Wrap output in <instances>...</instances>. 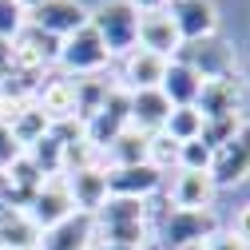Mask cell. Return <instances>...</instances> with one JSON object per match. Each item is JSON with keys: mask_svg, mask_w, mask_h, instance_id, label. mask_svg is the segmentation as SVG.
Returning a JSON list of instances; mask_svg holds the SVG:
<instances>
[{"mask_svg": "<svg viewBox=\"0 0 250 250\" xmlns=\"http://www.w3.org/2000/svg\"><path fill=\"white\" fill-rule=\"evenodd\" d=\"M91 234H96V214H68L64 223H56L40 234V246L36 250H87L91 246Z\"/></svg>", "mask_w": 250, "mask_h": 250, "instance_id": "obj_14", "label": "cell"}, {"mask_svg": "<svg viewBox=\"0 0 250 250\" xmlns=\"http://www.w3.org/2000/svg\"><path fill=\"white\" fill-rule=\"evenodd\" d=\"M199 87H203V76L191 64H183V60H167V72H163L159 91L171 100V107H195Z\"/></svg>", "mask_w": 250, "mask_h": 250, "instance_id": "obj_18", "label": "cell"}, {"mask_svg": "<svg viewBox=\"0 0 250 250\" xmlns=\"http://www.w3.org/2000/svg\"><path fill=\"white\" fill-rule=\"evenodd\" d=\"M100 214V234L111 246H139L147 238V223H143V199H111L96 210Z\"/></svg>", "mask_w": 250, "mask_h": 250, "instance_id": "obj_3", "label": "cell"}, {"mask_svg": "<svg viewBox=\"0 0 250 250\" xmlns=\"http://www.w3.org/2000/svg\"><path fill=\"white\" fill-rule=\"evenodd\" d=\"M0 246L4 250H36L40 230L32 227V218L24 210H4L0 214Z\"/></svg>", "mask_w": 250, "mask_h": 250, "instance_id": "obj_22", "label": "cell"}, {"mask_svg": "<svg viewBox=\"0 0 250 250\" xmlns=\"http://www.w3.org/2000/svg\"><path fill=\"white\" fill-rule=\"evenodd\" d=\"M96 147L87 143V135L83 139H76V143H68L64 147V171H83V167H96Z\"/></svg>", "mask_w": 250, "mask_h": 250, "instance_id": "obj_31", "label": "cell"}, {"mask_svg": "<svg viewBox=\"0 0 250 250\" xmlns=\"http://www.w3.org/2000/svg\"><path fill=\"white\" fill-rule=\"evenodd\" d=\"M107 195L111 199H147L163 187V171L151 163H135V167H107Z\"/></svg>", "mask_w": 250, "mask_h": 250, "instance_id": "obj_10", "label": "cell"}, {"mask_svg": "<svg viewBox=\"0 0 250 250\" xmlns=\"http://www.w3.org/2000/svg\"><path fill=\"white\" fill-rule=\"evenodd\" d=\"M250 175V123L242 127L210 155V183L214 187H234Z\"/></svg>", "mask_w": 250, "mask_h": 250, "instance_id": "obj_5", "label": "cell"}, {"mask_svg": "<svg viewBox=\"0 0 250 250\" xmlns=\"http://www.w3.org/2000/svg\"><path fill=\"white\" fill-rule=\"evenodd\" d=\"M199 131H203V115H199L195 107H171V115H167V123H163V135H167V139L191 143V139H199Z\"/></svg>", "mask_w": 250, "mask_h": 250, "instance_id": "obj_26", "label": "cell"}, {"mask_svg": "<svg viewBox=\"0 0 250 250\" xmlns=\"http://www.w3.org/2000/svg\"><path fill=\"white\" fill-rule=\"evenodd\" d=\"M242 127V115H218V119H203V131H199V143L214 155L234 131Z\"/></svg>", "mask_w": 250, "mask_h": 250, "instance_id": "obj_28", "label": "cell"}, {"mask_svg": "<svg viewBox=\"0 0 250 250\" xmlns=\"http://www.w3.org/2000/svg\"><path fill=\"white\" fill-rule=\"evenodd\" d=\"M24 155L36 163V171H40L44 179H52V175L64 171V143H60L52 131H48V135H40L32 147H24Z\"/></svg>", "mask_w": 250, "mask_h": 250, "instance_id": "obj_24", "label": "cell"}, {"mask_svg": "<svg viewBox=\"0 0 250 250\" xmlns=\"http://www.w3.org/2000/svg\"><path fill=\"white\" fill-rule=\"evenodd\" d=\"M68 195H72V207L80 214H96L104 203H107V179H104V167H83V171H68Z\"/></svg>", "mask_w": 250, "mask_h": 250, "instance_id": "obj_15", "label": "cell"}, {"mask_svg": "<svg viewBox=\"0 0 250 250\" xmlns=\"http://www.w3.org/2000/svg\"><path fill=\"white\" fill-rule=\"evenodd\" d=\"M175 60H183V64H191L203 80H223V76H234V56L223 40H195V44H183L175 52Z\"/></svg>", "mask_w": 250, "mask_h": 250, "instance_id": "obj_9", "label": "cell"}, {"mask_svg": "<svg viewBox=\"0 0 250 250\" xmlns=\"http://www.w3.org/2000/svg\"><path fill=\"white\" fill-rule=\"evenodd\" d=\"M0 250H4V246H0Z\"/></svg>", "mask_w": 250, "mask_h": 250, "instance_id": "obj_41", "label": "cell"}, {"mask_svg": "<svg viewBox=\"0 0 250 250\" xmlns=\"http://www.w3.org/2000/svg\"><path fill=\"white\" fill-rule=\"evenodd\" d=\"M171 20H175V32L183 44H195V40H210L218 32V8L214 0H171Z\"/></svg>", "mask_w": 250, "mask_h": 250, "instance_id": "obj_8", "label": "cell"}, {"mask_svg": "<svg viewBox=\"0 0 250 250\" xmlns=\"http://www.w3.org/2000/svg\"><path fill=\"white\" fill-rule=\"evenodd\" d=\"M87 24L104 40L107 56H127L131 48H139V12L127 0H107V4H100Z\"/></svg>", "mask_w": 250, "mask_h": 250, "instance_id": "obj_2", "label": "cell"}, {"mask_svg": "<svg viewBox=\"0 0 250 250\" xmlns=\"http://www.w3.org/2000/svg\"><path fill=\"white\" fill-rule=\"evenodd\" d=\"M179 167L183 171H210V151L191 139V143H179Z\"/></svg>", "mask_w": 250, "mask_h": 250, "instance_id": "obj_32", "label": "cell"}, {"mask_svg": "<svg viewBox=\"0 0 250 250\" xmlns=\"http://www.w3.org/2000/svg\"><path fill=\"white\" fill-rule=\"evenodd\" d=\"M28 24V12L16 4V0H0V40H16Z\"/></svg>", "mask_w": 250, "mask_h": 250, "instance_id": "obj_29", "label": "cell"}, {"mask_svg": "<svg viewBox=\"0 0 250 250\" xmlns=\"http://www.w3.org/2000/svg\"><path fill=\"white\" fill-rule=\"evenodd\" d=\"M167 72V60L163 56H151L143 48H131L127 60H123V83L127 91H147V87H159Z\"/></svg>", "mask_w": 250, "mask_h": 250, "instance_id": "obj_19", "label": "cell"}, {"mask_svg": "<svg viewBox=\"0 0 250 250\" xmlns=\"http://www.w3.org/2000/svg\"><path fill=\"white\" fill-rule=\"evenodd\" d=\"M127 4H131L135 12H163L171 0H127Z\"/></svg>", "mask_w": 250, "mask_h": 250, "instance_id": "obj_37", "label": "cell"}, {"mask_svg": "<svg viewBox=\"0 0 250 250\" xmlns=\"http://www.w3.org/2000/svg\"><path fill=\"white\" fill-rule=\"evenodd\" d=\"M230 234H234L238 242H246V246H250V203H246V207L234 214V227H230Z\"/></svg>", "mask_w": 250, "mask_h": 250, "instance_id": "obj_34", "label": "cell"}, {"mask_svg": "<svg viewBox=\"0 0 250 250\" xmlns=\"http://www.w3.org/2000/svg\"><path fill=\"white\" fill-rule=\"evenodd\" d=\"M139 48L151 52V56H163V60H175V52L183 48L179 32H175V20L171 12H139Z\"/></svg>", "mask_w": 250, "mask_h": 250, "instance_id": "obj_13", "label": "cell"}, {"mask_svg": "<svg viewBox=\"0 0 250 250\" xmlns=\"http://www.w3.org/2000/svg\"><path fill=\"white\" fill-rule=\"evenodd\" d=\"M32 104L48 115V123L76 119V80H44Z\"/></svg>", "mask_w": 250, "mask_h": 250, "instance_id": "obj_20", "label": "cell"}, {"mask_svg": "<svg viewBox=\"0 0 250 250\" xmlns=\"http://www.w3.org/2000/svg\"><path fill=\"white\" fill-rule=\"evenodd\" d=\"M203 250H250L246 242H238L234 234H214V238H207V246Z\"/></svg>", "mask_w": 250, "mask_h": 250, "instance_id": "obj_35", "label": "cell"}, {"mask_svg": "<svg viewBox=\"0 0 250 250\" xmlns=\"http://www.w3.org/2000/svg\"><path fill=\"white\" fill-rule=\"evenodd\" d=\"M218 234L214 210H187V207H167L159 218V242L163 250H203L207 238Z\"/></svg>", "mask_w": 250, "mask_h": 250, "instance_id": "obj_1", "label": "cell"}, {"mask_svg": "<svg viewBox=\"0 0 250 250\" xmlns=\"http://www.w3.org/2000/svg\"><path fill=\"white\" fill-rule=\"evenodd\" d=\"M8 68H12V40H0V80L8 76Z\"/></svg>", "mask_w": 250, "mask_h": 250, "instance_id": "obj_38", "label": "cell"}, {"mask_svg": "<svg viewBox=\"0 0 250 250\" xmlns=\"http://www.w3.org/2000/svg\"><path fill=\"white\" fill-rule=\"evenodd\" d=\"M20 155H24V147L12 139V131L4 127V123H0V171H8V167L20 159Z\"/></svg>", "mask_w": 250, "mask_h": 250, "instance_id": "obj_33", "label": "cell"}, {"mask_svg": "<svg viewBox=\"0 0 250 250\" xmlns=\"http://www.w3.org/2000/svg\"><path fill=\"white\" fill-rule=\"evenodd\" d=\"M238 107H242V96H238V80H234V76H223V80H203L199 100H195V111H199L203 119L238 115Z\"/></svg>", "mask_w": 250, "mask_h": 250, "instance_id": "obj_16", "label": "cell"}, {"mask_svg": "<svg viewBox=\"0 0 250 250\" xmlns=\"http://www.w3.org/2000/svg\"><path fill=\"white\" fill-rule=\"evenodd\" d=\"M104 250H139V246H111V242H104Z\"/></svg>", "mask_w": 250, "mask_h": 250, "instance_id": "obj_40", "label": "cell"}, {"mask_svg": "<svg viewBox=\"0 0 250 250\" xmlns=\"http://www.w3.org/2000/svg\"><path fill=\"white\" fill-rule=\"evenodd\" d=\"M87 20H91V12L80 4V0H44V4H36L32 12H28V24L40 28V32H48V36H56V40H68Z\"/></svg>", "mask_w": 250, "mask_h": 250, "instance_id": "obj_7", "label": "cell"}, {"mask_svg": "<svg viewBox=\"0 0 250 250\" xmlns=\"http://www.w3.org/2000/svg\"><path fill=\"white\" fill-rule=\"evenodd\" d=\"M52 60H60V40L40 32V28H32V24H24V32L12 40V68L44 72Z\"/></svg>", "mask_w": 250, "mask_h": 250, "instance_id": "obj_12", "label": "cell"}, {"mask_svg": "<svg viewBox=\"0 0 250 250\" xmlns=\"http://www.w3.org/2000/svg\"><path fill=\"white\" fill-rule=\"evenodd\" d=\"M107 48L104 40L96 36V28L83 24L80 32H72L68 40H60V64H64L72 76H91V72H100L107 64Z\"/></svg>", "mask_w": 250, "mask_h": 250, "instance_id": "obj_6", "label": "cell"}, {"mask_svg": "<svg viewBox=\"0 0 250 250\" xmlns=\"http://www.w3.org/2000/svg\"><path fill=\"white\" fill-rule=\"evenodd\" d=\"M4 210H12V183H8L4 171H0V214Z\"/></svg>", "mask_w": 250, "mask_h": 250, "instance_id": "obj_36", "label": "cell"}, {"mask_svg": "<svg viewBox=\"0 0 250 250\" xmlns=\"http://www.w3.org/2000/svg\"><path fill=\"white\" fill-rule=\"evenodd\" d=\"M171 115V100L163 96L159 87H147V91H131V127L143 135L163 131V123Z\"/></svg>", "mask_w": 250, "mask_h": 250, "instance_id": "obj_17", "label": "cell"}, {"mask_svg": "<svg viewBox=\"0 0 250 250\" xmlns=\"http://www.w3.org/2000/svg\"><path fill=\"white\" fill-rule=\"evenodd\" d=\"M24 214L32 218V227L44 234L48 227H56V223H64L68 214H76V207H72L68 187H64V183H56V179H48L40 191H36V199L28 203V210H24Z\"/></svg>", "mask_w": 250, "mask_h": 250, "instance_id": "obj_11", "label": "cell"}, {"mask_svg": "<svg viewBox=\"0 0 250 250\" xmlns=\"http://www.w3.org/2000/svg\"><path fill=\"white\" fill-rule=\"evenodd\" d=\"M104 96H107V83L104 80H76V119L87 123L104 107Z\"/></svg>", "mask_w": 250, "mask_h": 250, "instance_id": "obj_27", "label": "cell"}, {"mask_svg": "<svg viewBox=\"0 0 250 250\" xmlns=\"http://www.w3.org/2000/svg\"><path fill=\"white\" fill-rule=\"evenodd\" d=\"M147 163L159 167V171L171 167V163H179V143L167 139L163 131H155V135H151V147H147Z\"/></svg>", "mask_w": 250, "mask_h": 250, "instance_id": "obj_30", "label": "cell"}, {"mask_svg": "<svg viewBox=\"0 0 250 250\" xmlns=\"http://www.w3.org/2000/svg\"><path fill=\"white\" fill-rule=\"evenodd\" d=\"M48 127H52V123H48V115H44L36 104H28V107L8 123V131H12V139H16L20 147H32L40 135H48Z\"/></svg>", "mask_w": 250, "mask_h": 250, "instance_id": "obj_25", "label": "cell"}, {"mask_svg": "<svg viewBox=\"0 0 250 250\" xmlns=\"http://www.w3.org/2000/svg\"><path fill=\"white\" fill-rule=\"evenodd\" d=\"M16 4H20V8H24V12H32V8H36V4H44V0H16Z\"/></svg>", "mask_w": 250, "mask_h": 250, "instance_id": "obj_39", "label": "cell"}, {"mask_svg": "<svg viewBox=\"0 0 250 250\" xmlns=\"http://www.w3.org/2000/svg\"><path fill=\"white\" fill-rule=\"evenodd\" d=\"M214 191L218 187L210 183V171H183L171 187V199L175 207H187V210H210Z\"/></svg>", "mask_w": 250, "mask_h": 250, "instance_id": "obj_21", "label": "cell"}, {"mask_svg": "<svg viewBox=\"0 0 250 250\" xmlns=\"http://www.w3.org/2000/svg\"><path fill=\"white\" fill-rule=\"evenodd\" d=\"M147 147H151V135L127 127V131H119L104 151L111 155V167H135V163H147Z\"/></svg>", "mask_w": 250, "mask_h": 250, "instance_id": "obj_23", "label": "cell"}, {"mask_svg": "<svg viewBox=\"0 0 250 250\" xmlns=\"http://www.w3.org/2000/svg\"><path fill=\"white\" fill-rule=\"evenodd\" d=\"M127 127H131V91L127 87H107L104 107L83 123V135H87V143L96 151H104L119 131H127Z\"/></svg>", "mask_w": 250, "mask_h": 250, "instance_id": "obj_4", "label": "cell"}]
</instances>
